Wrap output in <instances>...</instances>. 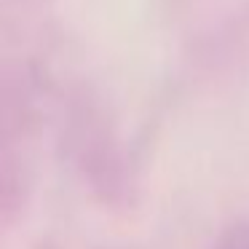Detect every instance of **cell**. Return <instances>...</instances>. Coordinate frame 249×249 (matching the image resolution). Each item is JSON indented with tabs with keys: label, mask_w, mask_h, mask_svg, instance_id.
<instances>
[{
	"label": "cell",
	"mask_w": 249,
	"mask_h": 249,
	"mask_svg": "<svg viewBox=\"0 0 249 249\" xmlns=\"http://www.w3.org/2000/svg\"><path fill=\"white\" fill-rule=\"evenodd\" d=\"M225 249H249V236H236V238H231Z\"/></svg>",
	"instance_id": "1"
}]
</instances>
